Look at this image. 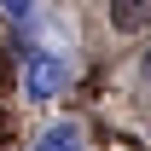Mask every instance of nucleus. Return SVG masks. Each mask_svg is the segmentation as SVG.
Listing matches in <instances>:
<instances>
[{"label": "nucleus", "instance_id": "obj_1", "mask_svg": "<svg viewBox=\"0 0 151 151\" xmlns=\"http://www.w3.org/2000/svg\"><path fill=\"white\" fill-rule=\"evenodd\" d=\"M64 76H70V70H64L52 52H29V58H23V93H29V99H52L58 87H64Z\"/></svg>", "mask_w": 151, "mask_h": 151}, {"label": "nucleus", "instance_id": "obj_2", "mask_svg": "<svg viewBox=\"0 0 151 151\" xmlns=\"http://www.w3.org/2000/svg\"><path fill=\"white\" fill-rule=\"evenodd\" d=\"M111 23H116V29H128V35L151 29V0H111Z\"/></svg>", "mask_w": 151, "mask_h": 151}, {"label": "nucleus", "instance_id": "obj_3", "mask_svg": "<svg viewBox=\"0 0 151 151\" xmlns=\"http://www.w3.org/2000/svg\"><path fill=\"white\" fill-rule=\"evenodd\" d=\"M35 151H81V145H76V128H47Z\"/></svg>", "mask_w": 151, "mask_h": 151}, {"label": "nucleus", "instance_id": "obj_4", "mask_svg": "<svg viewBox=\"0 0 151 151\" xmlns=\"http://www.w3.org/2000/svg\"><path fill=\"white\" fill-rule=\"evenodd\" d=\"M0 6H6L12 18H29V0H0Z\"/></svg>", "mask_w": 151, "mask_h": 151}, {"label": "nucleus", "instance_id": "obj_5", "mask_svg": "<svg viewBox=\"0 0 151 151\" xmlns=\"http://www.w3.org/2000/svg\"><path fill=\"white\" fill-rule=\"evenodd\" d=\"M139 70H145V81H151V52H145V58H139Z\"/></svg>", "mask_w": 151, "mask_h": 151}]
</instances>
